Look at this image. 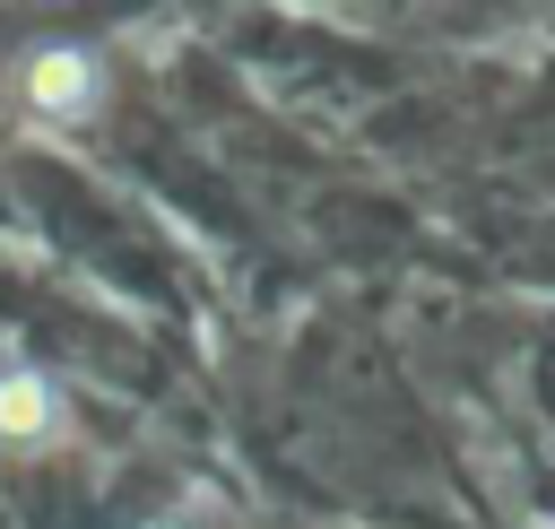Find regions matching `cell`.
Here are the masks:
<instances>
[{
  "mask_svg": "<svg viewBox=\"0 0 555 529\" xmlns=\"http://www.w3.org/2000/svg\"><path fill=\"white\" fill-rule=\"evenodd\" d=\"M87 87H95L87 52H35V61H26V104H35V113H78Z\"/></svg>",
  "mask_w": 555,
  "mask_h": 529,
  "instance_id": "1",
  "label": "cell"
},
{
  "mask_svg": "<svg viewBox=\"0 0 555 529\" xmlns=\"http://www.w3.org/2000/svg\"><path fill=\"white\" fill-rule=\"evenodd\" d=\"M0 434H9V442L52 434V390H43L35 373H0Z\"/></svg>",
  "mask_w": 555,
  "mask_h": 529,
  "instance_id": "2",
  "label": "cell"
}]
</instances>
